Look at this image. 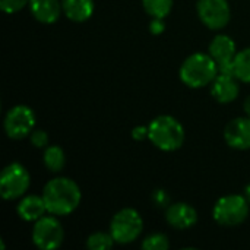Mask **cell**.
<instances>
[{
	"label": "cell",
	"instance_id": "cell-4",
	"mask_svg": "<svg viewBox=\"0 0 250 250\" xmlns=\"http://www.w3.org/2000/svg\"><path fill=\"white\" fill-rule=\"evenodd\" d=\"M249 204L243 195H226L215 202L212 217L223 227L240 226L249 215Z\"/></svg>",
	"mask_w": 250,
	"mask_h": 250
},
{
	"label": "cell",
	"instance_id": "cell-11",
	"mask_svg": "<svg viewBox=\"0 0 250 250\" xmlns=\"http://www.w3.org/2000/svg\"><path fill=\"white\" fill-rule=\"evenodd\" d=\"M224 139L230 148L246 151L250 149V117H237L227 123Z\"/></svg>",
	"mask_w": 250,
	"mask_h": 250
},
{
	"label": "cell",
	"instance_id": "cell-8",
	"mask_svg": "<svg viewBox=\"0 0 250 250\" xmlns=\"http://www.w3.org/2000/svg\"><path fill=\"white\" fill-rule=\"evenodd\" d=\"M4 132L10 139H22L35 127V114L31 107L19 104L12 107L4 116Z\"/></svg>",
	"mask_w": 250,
	"mask_h": 250
},
{
	"label": "cell",
	"instance_id": "cell-22",
	"mask_svg": "<svg viewBox=\"0 0 250 250\" xmlns=\"http://www.w3.org/2000/svg\"><path fill=\"white\" fill-rule=\"evenodd\" d=\"M29 0H0V9L6 13H16L22 10Z\"/></svg>",
	"mask_w": 250,
	"mask_h": 250
},
{
	"label": "cell",
	"instance_id": "cell-13",
	"mask_svg": "<svg viewBox=\"0 0 250 250\" xmlns=\"http://www.w3.org/2000/svg\"><path fill=\"white\" fill-rule=\"evenodd\" d=\"M237 81L239 79L233 73H221L220 72L211 86L212 97L221 104L233 103L240 94V86H239Z\"/></svg>",
	"mask_w": 250,
	"mask_h": 250
},
{
	"label": "cell",
	"instance_id": "cell-3",
	"mask_svg": "<svg viewBox=\"0 0 250 250\" xmlns=\"http://www.w3.org/2000/svg\"><path fill=\"white\" fill-rule=\"evenodd\" d=\"M148 139L158 149L164 152H173L182 148L185 142V129L182 123L168 114H161L152 119L148 125Z\"/></svg>",
	"mask_w": 250,
	"mask_h": 250
},
{
	"label": "cell",
	"instance_id": "cell-21",
	"mask_svg": "<svg viewBox=\"0 0 250 250\" xmlns=\"http://www.w3.org/2000/svg\"><path fill=\"white\" fill-rule=\"evenodd\" d=\"M141 248L144 250H167L170 248V242L166 234L163 233H154L144 239Z\"/></svg>",
	"mask_w": 250,
	"mask_h": 250
},
{
	"label": "cell",
	"instance_id": "cell-14",
	"mask_svg": "<svg viewBox=\"0 0 250 250\" xmlns=\"http://www.w3.org/2000/svg\"><path fill=\"white\" fill-rule=\"evenodd\" d=\"M28 6L32 16L41 23H54L63 10L62 0H29Z\"/></svg>",
	"mask_w": 250,
	"mask_h": 250
},
{
	"label": "cell",
	"instance_id": "cell-18",
	"mask_svg": "<svg viewBox=\"0 0 250 250\" xmlns=\"http://www.w3.org/2000/svg\"><path fill=\"white\" fill-rule=\"evenodd\" d=\"M233 73L240 82L250 83V47L236 54L233 60Z\"/></svg>",
	"mask_w": 250,
	"mask_h": 250
},
{
	"label": "cell",
	"instance_id": "cell-6",
	"mask_svg": "<svg viewBox=\"0 0 250 250\" xmlns=\"http://www.w3.org/2000/svg\"><path fill=\"white\" fill-rule=\"evenodd\" d=\"M29 185L31 176L19 163H10L0 173V195L6 201H15L23 196Z\"/></svg>",
	"mask_w": 250,
	"mask_h": 250
},
{
	"label": "cell",
	"instance_id": "cell-19",
	"mask_svg": "<svg viewBox=\"0 0 250 250\" xmlns=\"http://www.w3.org/2000/svg\"><path fill=\"white\" fill-rule=\"evenodd\" d=\"M145 12L152 18H166L173 9V0H142Z\"/></svg>",
	"mask_w": 250,
	"mask_h": 250
},
{
	"label": "cell",
	"instance_id": "cell-7",
	"mask_svg": "<svg viewBox=\"0 0 250 250\" xmlns=\"http://www.w3.org/2000/svg\"><path fill=\"white\" fill-rule=\"evenodd\" d=\"M64 230L56 215H44L32 227V243L41 250H54L62 246Z\"/></svg>",
	"mask_w": 250,
	"mask_h": 250
},
{
	"label": "cell",
	"instance_id": "cell-20",
	"mask_svg": "<svg viewBox=\"0 0 250 250\" xmlns=\"http://www.w3.org/2000/svg\"><path fill=\"white\" fill-rule=\"evenodd\" d=\"M114 239L111 233L97 231L86 239V248L89 250H110L114 246Z\"/></svg>",
	"mask_w": 250,
	"mask_h": 250
},
{
	"label": "cell",
	"instance_id": "cell-28",
	"mask_svg": "<svg viewBox=\"0 0 250 250\" xmlns=\"http://www.w3.org/2000/svg\"><path fill=\"white\" fill-rule=\"evenodd\" d=\"M245 196H246V199L250 202V183L246 186V189H245Z\"/></svg>",
	"mask_w": 250,
	"mask_h": 250
},
{
	"label": "cell",
	"instance_id": "cell-1",
	"mask_svg": "<svg viewBox=\"0 0 250 250\" xmlns=\"http://www.w3.org/2000/svg\"><path fill=\"white\" fill-rule=\"evenodd\" d=\"M47 212L56 217L72 214L81 204L82 192L76 182L67 177L51 179L42 189Z\"/></svg>",
	"mask_w": 250,
	"mask_h": 250
},
{
	"label": "cell",
	"instance_id": "cell-17",
	"mask_svg": "<svg viewBox=\"0 0 250 250\" xmlns=\"http://www.w3.org/2000/svg\"><path fill=\"white\" fill-rule=\"evenodd\" d=\"M42 161H44V166L53 171V173H59L64 168V164H66V155H64V151L57 146V145H51V146H47L44 149V157H42Z\"/></svg>",
	"mask_w": 250,
	"mask_h": 250
},
{
	"label": "cell",
	"instance_id": "cell-24",
	"mask_svg": "<svg viewBox=\"0 0 250 250\" xmlns=\"http://www.w3.org/2000/svg\"><path fill=\"white\" fill-rule=\"evenodd\" d=\"M152 202L158 207V208H168L170 207V196L166 190L163 189H157L152 193Z\"/></svg>",
	"mask_w": 250,
	"mask_h": 250
},
{
	"label": "cell",
	"instance_id": "cell-10",
	"mask_svg": "<svg viewBox=\"0 0 250 250\" xmlns=\"http://www.w3.org/2000/svg\"><path fill=\"white\" fill-rule=\"evenodd\" d=\"M209 54L217 62L221 73H233V60L237 53L236 42L231 37L226 34L217 35L209 44Z\"/></svg>",
	"mask_w": 250,
	"mask_h": 250
},
{
	"label": "cell",
	"instance_id": "cell-12",
	"mask_svg": "<svg viewBox=\"0 0 250 250\" xmlns=\"http://www.w3.org/2000/svg\"><path fill=\"white\" fill-rule=\"evenodd\" d=\"M166 221L176 230H188L198 223V212L186 202L171 204L166 209Z\"/></svg>",
	"mask_w": 250,
	"mask_h": 250
},
{
	"label": "cell",
	"instance_id": "cell-25",
	"mask_svg": "<svg viewBox=\"0 0 250 250\" xmlns=\"http://www.w3.org/2000/svg\"><path fill=\"white\" fill-rule=\"evenodd\" d=\"M166 29V22L163 18H152V21L149 22V32L154 35H160L163 34Z\"/></svg>",
	"mask_w": 250,
	"mask_h": 250
},
{
	"label": "cell",
	"instance_id": "cell-23",
	"mask_svg": "<svg viewBox=\"0 0 250 250\" xmlns=\"http://www.w3.org/2000/svg\"><path fill=\"white\" fill-rule=\"evenodd\" d=\"M29 139L35 148H47L48 145V135L44 130H32Z\"/></svg>",
	"mask_w": 250,
	"mask_h": 250
},
{
	"label": "cell",
	"instance_id": "cell-5",
	"mask_svg": "<svg viewBox=\"0 0 250 250\" xmlns=\"http://www.w3.org/2000/svg\"><path fill=\"white\" fill-rule=\"evenodd\" d=\"M144 230V220L141 214L133 208H123L117 211L110 223V233L116 243L129 245L133 243Z\"/></svg>",
	"mask_w": 250,
	"mask_h": 250
},
{
	"label": "cell",
	"instance_id": "cell-9",
	"mask_svg": "<svg viewBox=\"0 0 250 250\" xmlns=\"http://www.w3.org/2000/svg\"><path fill=\"white\" fill-rule=\"evenodd\" d=\"M196 10L202 23L212 31L227 26L231 18V9L227 0H198Z\"/></svg>",
	"mask_w": 250,
	"mask_h": 250
},
{
	"label": "cell",
	"instance_id": "cell-26",
	"mask_svg": "<svg viewBox=\"0 0 250 250\" xmlns=\"http://www.w3.org/2000/svg\"><path fill=\"white\" fill-rule=\"evenodd\" d=\"M149 136V129L148 126H136L132 130V138L135 141H144Z\"/></svg>",
	"mask_w": 250,
	"mask_h": 250
},
{
	"label": "cell",
	"instance_id": "cell-27",
	"mask_svg": "<svg viewBox=\"0 0 250 250\" xmlns=\"http://www.w3.org/2000/svg\"><path fill=\"white\" fill-rule=\"evenodd\" d=\"M245 113H246V116L250 117V95L246 98V101H245Z\"/></svg>",
	"mask_w": 250,
	"mask_h": 250
},
{
	"label": "cell",
	"instance_id": "cell-2",
	"mask_svg": "<svg viewBox=\"0 0 250 250\" xmlns=\"http://www.w3.org/2000/svg\"><path fill=\"white\" fill-rule=\"evenodd\" d=\"M220 73L217 62L208 53H193L190 54L180 66V79L182 82L193 89L208 86L214 82Z\"/></svg>",
	"mask_w": 250,
	"mask_h": 250
},
{
	"label": "cell",
	"instance_id": "cell-15",
	"mask_svg": "<svg viewBox=\"0 0 250 250\" xmlns=\"http://www.w3.org/2000/svg\"><path fill=\"white\" fill-rule=\"evenodd\" d=\"M16 212L21 220L28 221V223H35L37 220L44 217V214L47 212L42 195L41 196H37V195L23 196L16 207Z\"/></svg>",
	"mask_w": 250,
	"mask_h": 250
},
{
	"label": "cell",
	"instance_id": "cell-16",
	"mask_svg": "<svg viewBox=\"0 0 250 250\" xmlns=\"http://www.w3.org/2000/svg\"><path fill=\"white\" fill-rule=\"evenodd\" d=\"M64 15L73 22H85L94 13V0H62Z\"/></svg>",
	"mask_w": 250,
	"mask_h": 250
}]
</instances>
